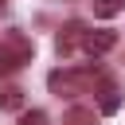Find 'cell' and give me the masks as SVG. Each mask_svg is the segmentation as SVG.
Wrapping results in <instances>:
<instances>
[{
    "label": "cell",
    "instance_id": "6da1fadb",
    "mask_svg": "<svg viewBox=\"0 0 125 125\" xmlns=\"http://www.w3.org/2000/svg\"><path fill=\"white\" fill-rule=\"evenodd\" d=\"M94 82V70H55V74H47V86H51V94H82L86 86Z\"/></svg>",
    "mask_w": 125,
    "mask_h": 125
},
{
    "label": "cell",
    "instance_id": "ba28073f",
    "mask_svg": "<svg viewBox=\"0 0 125 125\" xmlns=\"http://www.w3.org/2000/svg\"><path fill=\"white\" fill-rule=\"evenodd\" d=\"M20 125H47V113H43V109H31V113L20 117Z\"/></svg>",
    "mask_w": 125,
    "mask_h": 125
},
{
    "label": "cell",
    "instance_id": "5b68a950",
    "mask_svg": "<svg viewBox=\"0 0 125 125\" xmlns=\"http://www.w3.org/2000/svg\"><path fill=\"white\" fill-rule=\"evenodd\" d=\"M23 105V90L20 86H0V109H20Z\"/></svg>",
    "mask_w": 125,
    "mask_h": 125
},
{
    "label": "cell",
    "instance_id": "9c48e42d",
    "mask_svg": "<svg viewBox=\"0 0 125 125\" xmlns=\"http://www.w3.org/2000/svg\"><path fill=\"white\" fill-rule=\"evenodd\" d=\"M16 66H20V62H16V59H12V55H8L4 47H0V78H4V74H12Z\"/></svg>",
    "mask_w": 125,
    "mask_h": 125
},
{
    "label": "cell",
    "instance_id": "7a4b0ae2",
    "mask_svg": "<svg viewBox=\"0 0 125 125\" xmlns=\"http://www.w3.org/2000/svg\"><path fill=\"white\" fill-rule=\"evenodd\" d=\"M117 47V35L113 31H86L82 35V51L86 55H105V51H113Z\"/></svg>",
    "mask_w": 125,
    "mask_h": 125
},
{
    "label": "cell",
    "instance_id": "8992f818",
    "mask_svg": "<svg viewBox=\"0 0 125 125\" xmlns=\"http://www.w3.org/2000/svg\"><path fill=\"white\" fill-rule=\"evenodd\" d=\"M117 12H125V0H94V16L98 20H113Z\"/></svg>",
    "mask_w": 125,
    "mask_h": 125
},
{
    "label": "cell",
    "instance_id": "277c9868",
    "mask_svg": "<svg viewBox=\"0 0 125 125\" xmlns=\"http://www.w3.org/2000/svg\"><path fill=\"white\" fill-rule=\"evenodd\" d=\"M98 109H102V113H117V109H121V94H117V86H109V82L102 86V98H98Z\"/></svg>",
    "mask_w": 125,
    "mask_h": 125
},
{
    "label": "cell",
    "instance_id": "52a82bcc",
    "mask_svg": "<svg viewBox=\"0 0 125 125\" xmlns=\"http://www.w3.org/2000/svg\"><path fill=\"white\" fill-rule=\"evenodd\" d=\"M62 125H94V109H86V105H74V109H66Z\"/></svg>",
    "mask_w": 125,
    "mask_h": 125
},
{
    "label": "cell",
    "instance_id": "30bf717a",
    "mask_svg": "<svg viewBox=\"0 0 125 125\" xmlns=\"http://www.w3.org/2000/svg\"><path fill=\"white\" fill-rule=\"evenodd\" d=\"M0 4H4V0H0Z\"/></svg>",
    "mask_w": 125,
    "mask_h": 125
},
{
    "label": "cell",
    "instance_id": "3957f363",
    "mask_svg": "<svg viewBox=\"0 0 125 125\" xmlns=\"http://www.w3.org/2000/svg\"><path fill=\"white\" fill-rule=\"evenodd\" d=\"M82 35H86V27H82V23H66V27L59 31V39H55L59 55H74V51L82 47Z\"/></svg>",
    "mask_w": 125,
    "mask_h": 125
}]
</instances>
